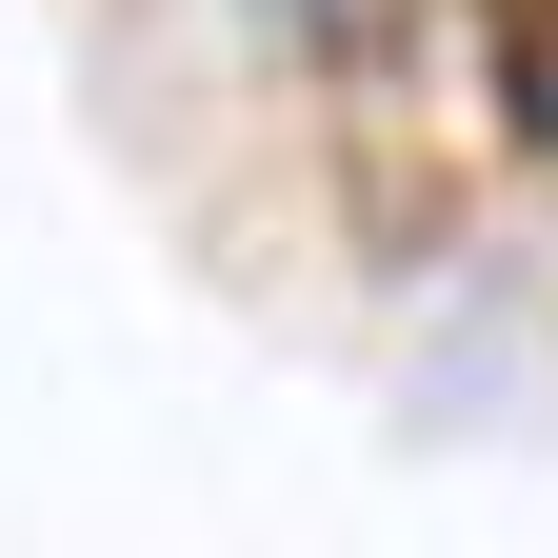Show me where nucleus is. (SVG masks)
Wrapping results in <instances>:
<instances>
[{
    "instance_id": "1",
    "label": "nucleus",
    "mask_w": 558,
    "mask_h": 558,
    "mask_svg": "<svg viewBox=\"0 0 558 558\" xmlns=\"http://www.w3.org/2000/svg\"><path fill=\"white\" fill-rule=\"evenodd\" d=\"M478 40H499V100L558 140V0H478Z\"/></svg>"
}]
</instances>
